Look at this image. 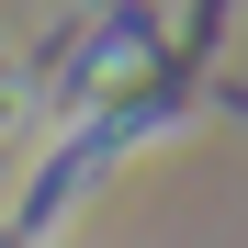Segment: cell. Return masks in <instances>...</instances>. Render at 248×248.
Instances as JSON below:
<instances>
[{
    "label": "cell",
    "instance_id": "cell-1",
    "mask_svg": "<svg viewBox=\"0 0 248 248\" xmlns=\"http://www.w3.org/2000/svg\"><path fill=\"white\" fill-rule=\"evenodd\" d=\"M215 34H226V0H192V34H181V57H203Z\"/></svg>",
    "mask_w": 248,
    "mask_h": 248
}]
</instances>
